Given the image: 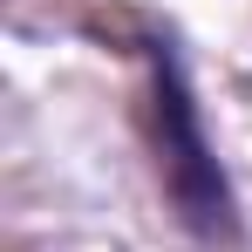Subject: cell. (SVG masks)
<instances>
[{"label": "cell", "instance_id": "obj_1", "mask_svg": "<svg viewBox=\"0 0 252 252\" xmlns=\"http://www.w3.org/2000/svg\"><path fill=\"white\" fill-rule=\"evenodd\" d=\"M150 129H157V177H164L170 211L211 246L239 239V198L218 170V150L198 123V102L170 41H150Z\"/></svg>", "mask_w": 252, "mask_h": 252}]
</instances>
